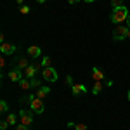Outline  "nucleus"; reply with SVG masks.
<instances>
[{
    "instance_id": "c756f323",
    "label": "nucleus",
    "mask_w": 130,
    "mask_h": 130,
    "mask_svg": "<svg viewBox=\"0 0 130 130\" xmlns=\"http://www.w3.org/2000/svg\"><path fill=\"white\" fill-rule=\"evenodd\" d=\"M127 99H128V101H130V90H128V94H127Z\"/></svg>"
},
{
    "instance_id": "0eeeda50",
    "label": "nucleus",
    "mask_w": 130,
    "mask_h": 130,
    "mask_svg": "<svg viewBox=\"0 0 130 130\" xmlns=\"http://www.w3.org/2000/svg\"><path fill=\"white\" fill-rule=\"evenodd\" d=\"M0 52L4 54V56H12L14 52H16V45H12V43H2L0 45Z\"/></svg>"
},
{
    "instance_id": "6ab92c4d",
    "label": "nucleus",
    "mask_w": 130,
    "mask_h": 130,
    "mask_svg": "<svg viewBox=\"0 0 130 130\" xmlns=\"http://www.w3.org/2000/svg\"><path fill=\"white\" fill-rule=\"evenodd\" d=\"M7 109H9L7 102H5V101H0V111H2V113H7Z\"/></svg>"
},
{
    "instance_id": "20e7f679",
    "label": "nucleus",
    "mask_w": 130,
    "mask_h": 130,
    "mask_svg": "<svg viewBox=\"0 0 130 130\" xmlns=\"http://www.w3.org/2000/svg\"><path fill=\"white\" fill-rule=\"evenodd\" d=\"M19 121H21V125L30 127L31 123H33V111H24V109H21V111H19Z\"/></svg>"
},
{
    "instance_id": "a211bd4d",
    "label": "nucleus",
    "mask_w": 130,
    "mask_h": 130,
    "mask_svg": "<svg viewBox=\"0 0 130 130\" xmlns=\"http://www.w3.org/2000/svg\"><path fill=\"white\" fill-rule=\"evenodd\" d=\"M30 80H31V89H40V87H42L38 78H35V76H33V78H30Z\"/></svg>"
},
{
    "instance_id": "412c9836",
    "label": "nucleus",
    "mask_w": 130,
    "mask_h": 130,
    "mask_svg": "<svg viewBox=\"0 0 130 130\" xmlns=\"http://www.w3.org/2000/svg\"><path fill=\"white\" fill-rule=\"evenodd\" d=\"M75 130H87L85 123H75Z\"/></svg>"
},
{
    "instance_id": "ddd939ff",
    "label": "nucleus",
    "mask_w": 130,
    "mask_h": 130,
    "mask_svg": "<svg viewBox=\"0 0 130 130\" xmlns=\"http://www.w3.org/2000/svg\"><path fill=\"white\" fill-rule=\"evenodd\" d=\"M50 92L49 87H40V89H37V97H40V99H43L47 94Z\"/></svg>"
},
{
    "instance_id": "9d476101",
    "label": "nucleus",
    "mask_w": 130,
    "mask_h": 130,
    "mask_svg": "<svg viewBox=\"0 0 130 130\" xmlns=\"http://www.w3.org/2000/svg\"><path fill=\"white\" fill-rule=\"evenodd\" d=\"M90 73H92V78H94V82H97V80L102 82V80H104V73H102V71H101L99 68H95V66H94Z\"/></svg>"
},
{
    "instance_id": "5701e85b",
    "label": "nucleus",
    "mask_w": 130,
    "mask_h": 130,
    "mask_svg": "<svg viewBox=\"0 0 130 130\" xmlns=\"http://www.w3.org/2000/svg\"><path fill=\"white\" fill-rule=\"evenodd\" d=\"M7 127H9V121L4 120L2 123H0V130H7Z\"/></svg>"
},
{
    "instance_id": "4468645a",
    "label": "nucleus",
    "mask_w": 130,
    "mask_h": 130,
    "mask_svg": "<svg viewBox=\"0 0 130 130\" xmlns=\"http://www.w3.org/2000/svg\"><path fill=\"white\" fill-rule=\"evenodd\" d=\"M28 66H30V62H28V59H26V57H21L19 61H18V66H16V68H19V70H26V68H28Z\"/></svg>"
},
{
    "instance_id": "f257e3e1",
    "label": "nucleus",
    "mask_w": 130,
    "mask_h": 130,
    "mask_svg": "<svg viewBox=\"0 0 130 130\" xmlns=\"http://www.w3.org/2000/svg\"><path fill=\"white\" fill-rule=\"evenodd\" d=\"M128 9L125 7V5H121V7H116V9H113V12H111L109 19L113 21V23H116V24H121V23H125L127 21V18H128Z\"/></svg>"
},
{
    "instance_id": "dca6fc26",
    "label": "nucleus",
    "mask_w": 130,
    "mask_h": 130,
    "mask_svg": "<svg viewBox=\"0 0 130 130\" xmlns=\"http://www.w3.org/2000/svg\"><path fill=\"white\" fill-rule=\"evenodd\" d=\"M35 97H37V95H33V94H28V95H24V97H21V102H26V104H31Z\"/></svg>"
},
{
    "instance_id": "4be33fe9",
    "label": "nucleus",
    "mask_w": 130,
    "mask_h": 130,
    "mask_svg": "<svg viewBox=\"0 0 130 130\" xmlns=\"http://www.w3.org/2000/svg\"><path fill=\"white\" fill-rule=\"evenodd\" d=\"M42 66H43V68L50 66V57H43V59H42Z\"/></svg>"
},
{
    "instance_id": "1a4fd4ad",
    "label": "nucleus",
    "mask_w": 130,
    "mask_h": 130,
    "mask_svg": "<svg viewBox=\"0 0 130 130\" xmlns=\"http://www.w3.org/2000/svg\"><path fill=\"white\" fill-rule=\"evenodd\" d=\"M38 70V64H30L26 70H24V78H33L35 76V73Z\"/></svg>"
},
{
    "instance_id": "f3484780",
    "label": "nucleus",
    "mask_w": 130,
    "mask_h": 130,
    "mask_svg": "<svg viewBox=\"0 0 130 130\" xmlns=\"http://www.w3.org/2000/svg\"><path fill=\"white\" fill-rule=\"evenodd\" d=\"M7 121H9V125H16V123H18V116H16L14 113H9V116H7Z\"/></svg>"
},
{
    "instance_id": "2eb2a0df",
    "label": "nucleus",
    "mask_w": 130,
    "mask_h": 130,
    "mask_svg": "<svg viewBox=\"0 0 130 130\" xmlns=\"http://www.w3.org/2000/svg\"><path fill=\"white\" fill-rule=\"evenodd\" d=\"M19 87L23 90H28V89H31V80L30 78H23V80L19 82Z\"/></svg>"
},
{
    "instance_id": "6e6552de",
    "label": "nucleus",
    "mask_w": 130,
    "mask_h": 130,
    "mask_svg": "<svg viewBox=\"0 0 130 130\" xmlns=\"http://www.w3.org/2000/svg\"><path fill=\"white\" fill-rule=\"evenodd\" d=\"M71 92H73V95H82V94L87 92V87L82 85V83H73L71 85Z\"/></svg>"
},
{
    "instance_id": "f8f14e48",
    "label": "nucleus",
    "mask_w": 130,
    "mask_h": 130,
    "mask_svg": "<svg viewBox=\"0 0 130 130\" xmlns=\"http://www.w3.org/2000/svg\"><path fill=\"white\" fill-rule=\"evenodd\" d=\"M102 87H104V83L102 82H94V87H92V94L94 95H97V94H101V90H102Z\"/></svg>"
},
{
    "instance_id": "39448f33",
    "label": "nucleus",
    "mask_w": 130,
    "mask_h": 130,
    "mask_svg": "<svg viewBox=\"0 0 130 130\" xmlns=\"http://www.w3.org/2000/svg\"><path fill=\"white\" fill-rule=\"evenodd\" d=\"M30 108L33 113H38V115H42L43 111H45V106H43V101L40 99V97H35L33 99V102L30 104Z\"/></svg>"
},
{
    "instance_id": "cd10ccee",
    "label": "nucleus",
    "mask_w": 130,
    "mask_h": 130,
    "mask_svg": "<svg viewBox=\"0 0 130 130\" xmlns=\"http://www.w3.org/2000/svg\"><path fill=\"white\" fill-rule=\"evenodd\" d=\"M47 0H37V4H45Z\"/></svg>"
},
{
    "instance_id": "bb28decb",
    "label": "nucleus",
    "mask_w": 130,
    "mask_h": 130,
    "mask_svg": "<svg viewBox=\"0 0 130 130\" xmlns=\"http://www.w3.org/2000/svg\"><path fill=\"white\" fill-rule=\"evenodd\" d=\"M127 26L130 28V14H128V18H127Z\"/></svg>"
},
{
    "instance_id": "c85d7f7f",
    "label": "nucleus",
    "mask_w": 130,
    "mask_h": 130,
    "mask_svg": "<svg viewBox=\"0 0 130 130\" xmlns=\"http://www.w3.org/2000/svg\"><path fill=\"white\" fill-rule=\"evenodd\" d=\"M16 2H18L19 5H23V2H24V0H16Z\"/></svg>"
},
{
    "instance_id": "aec40b11",
    "label": "nucleus",
    "mask_w": 130,
    "mask_h": 130,
    "mask_svg": "<svg viewBox=\"0 0 130 130\" xmlns=\"http://www.w3.org/2000/svg\"><path fill=\"white\" fill-rule=\"evenodd\" d=\"M19 12H21V14H30V7H28V5H21Z\"/></svg>"
},
{
    "instance_id": "2f4dec72",
    "label": "nucleus",
    "mask_w": 130,
    "mask_h": 130,
    "mask_svg": "<svg viewBox=\"0 0 130 130\" xmlns=\"http://www.w3.org/2000/svg\"><path fill=\"white\" fill-rule=\"evenodd\" d=\"M128 38H130V31H128Z\"/></svg>"
},
{
    "instance_id": "423d86ee",
    "label": "nucleus",
    "mask_w": 130,
    "mask_h": 130,
    "mask_svg": "<svg viewBox=\"0 0 130 130\" xmlns=\"http://www.w3.org/2000/svg\"><path fill=\"white\" fill-rule=\"evenodd\" d=\"M9 78H10V82H18V83H19V82L23 80V70L12 68V70L9 71Z\"/></svg>"
},
{
    "instance_id": "393cba45",
    "label": "nucleus",
    "mask_w": 130,
    "mask_h": 130,
    "mask_svg": "<svg viewBox=\"0 0 130 130\" xmlns=\"http://www.w3.org/2000/svg\"><path fill=\"white\" fill-rule=\"evenodd\" d=\"M66 83H68V85H73V78H71V76H66Z\"/></svg>"
},
{
    "instance_id": "b1692460",
    "label": "nucleus",
    "mask_w": 130,
    "mask_h": 130,
    "mask_svg": "<svg viewBox=\"0 0 130 130\" xmlns=\"http://www.w3.org/2000/svg\"><path fill=\"white\" fill-rule=\"evenodd\" d=\"M16 130H30V128H28L26 125H18V127H16Z\"/></svg>"
},
{
    "instance_id": "f03ea898",
    "label": "nucleus",
    "mask_w": 130,
    "mask_h": 130,
    "mask_svg": "<svg viewBox=\"0 0 130 130\" xmlns=\"http://www.w3.org/2000/svg\"><path fill=\"white\" fill-rule=\"evenodd\" d=\"M128 31H130L128 26H125V24H118V26L113 30V38H115L116 42L125 40V38H128Z\"/></svg>"
},
{
    "instance_id": "7c9ffc66",
    "label": "nucleus",
    "mask_w": 130,
    "mask_h": 130,
    "mask_svg": "<svg viewBox=\"0 0 130 130\" xmlns=\"http://www.w3.org/2000/svg\"><path fill=\"white\" fill-rule=\"evenodd\" d=\"M85 2H89V4H90V2H94V0H85Z\"/></svg>"
},
{
    "instance_id": "a878e982",
    "label": "nucleus",
    "mask_w": 130,
    "mask_h": 130,
    "mask_svg": "<svg viewBox=\"0 0 130 130\" xmlns=\"http://www.w3.org/2000/svg\"><path fill=\"white\" fill-rule=\"evenodd\" d=\"M76 2H80V0H68V4H76Z\"/></svg>"
},
{
    "instance_id": "7ed1b4c3",
    "label": "nucleus",
    "mask_w": 130,
    "mask_h": 130,
    "mask_svg": "<svg viewBox=\"0 0 130 130\" xmlns=\"http://www.w3.org/2000/svg\"><path fill=\"white\" fill-rule=\"evenodd\" d=\"M42 78L45 82H54L57 80V71L54 70L52 66H47V68H43V71H42Z\"/></svg>"
},
{
    "instance_id": "9b49d317",
    "label": "nucleus",
    "mask_w": 130,
    "mask_h": 130,
    "mask_svg": "<svg viewBox=\"0 0 130 130\" xmlns=\"http://www.w3.org/2000/svg\"><path fill=\"white\" fill-rule=\"evenodd\" d=\"M28 54H30L31 57H38V56H42V49L38 45H31L30 49H28Z\"/></svg>"
}]
</instances>
